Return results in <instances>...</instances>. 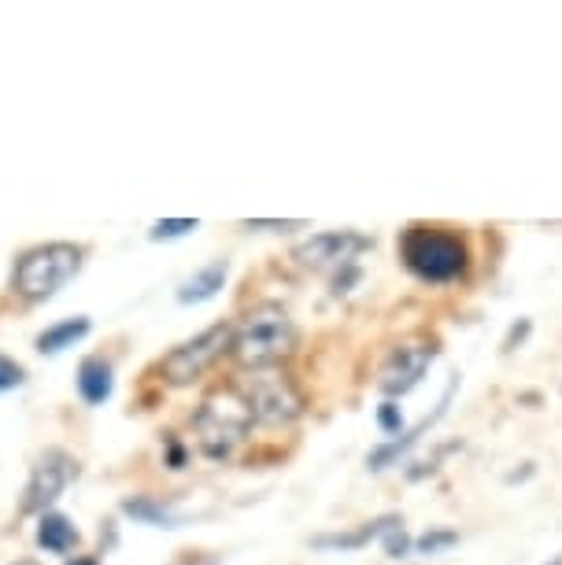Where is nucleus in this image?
I'll return each instance as SVG.
<instances>
[{
	"label": "nucleus",
	"instance_id": "obj_1",
	"mask_svg": "<svg viewBox=\"0 0 562 565\" xmlns=\"http://www.w3.org/2000/svg\"><path fill=\"white\" fill-rule=\"evenodd\" d=\"M296 348V325L285 307L278 303H259L233 325V359L245 370H274L285 355Z\"/></svg>",
	"mask_w": 562,
	"mask_h": 565
},
{
	"label": "nucleus",
	"instance_id": "obj_2",
	"mask_svg": "<svg viewBox=\"0 0 562 565\" xmlns=\"http://www.w3.org/2000/svg\"><path fill=\"white\" fill-rule=\"evenodd\" d=\"M400 259H404V266L415 277L433 281V285H444V281L463 277L466 244L459 233H448V229L411 226L400 237Z\"/></svg>",
	"mask_w": 562,
	"mask_h": 565
},
{
	"label": "nucleus",
	"instance_id": "obj_3",
	"mask_svg": "<svg viewBox=\"0 0 562 565\" xmlns=\"http://www.w3.org/2000/svg\"><path fill=\"white\" fill-rule=\"evenodd\" d=\"M196 429V444L200 451L211 458V462H222L230 458L237 447L248 440V429H252V414H248L245 399L237 396V388H226V392H215L200 403L193 418Z\"/></svg>",
	"mask_w": 562,
	"mask_h": 565
},
{
	"label": "nucleus",
	"instance_id": "obj_4",
	"mask_svg": "<svg viewBox=\"0 0 562 565\" xmlns=\"http://www.w3.org/2000/svg\"><path fill=\"white\" fill-rule=\"evenodd\" d=\"M374 241L355 233V229H330V233H315L311 241H304L296 248V263L304 270H315V274H330L333 277V292H348L359 270H355V259L363 252H370Z\"/></svg>",
	"mask_w": 562,
	"mask_h": 565
},
{
	"label": "nucleus",
	"instance_id": "obj_5",
	"mask_svg": "<svg viewBox=\"0 0 562 565\" xmlns=\"http://www.w3.org/2000/svg\"><path fill=\"white\" fill-rule=\"evenodd\" d=\"M82 270V248L74 244H41L34 252H26L15 266V289L26 300H49Z\"/></svg>",
	"mask_w": 562,
	"mask_h": 565
},
{
	"label": "nucleus",
	"instance_id": "obj_6",
	"mask_svg": "<svg viewBox=\"0 0 562 565\" xmlns=\"http://www.w3.org/2000/svg\"><path fill=\"white\" fill-rule=\"evenodd\" d=\"M237 396L245 399L248 414L259 425H289L304 414V396L293 385V377H285L281 370H252L241 381Z\"/></svg>",
	"mask_w": 562,
	"mask_h": 565
},
{
	"label": "nucleus",
	"instance_id": "obj_7",
	"mask_svg": "<svg viewBox=\"0 0 562 565\" xmlns=\"http://www.w3.org/2000/svg\"><path fill=\"white\" fill-rule=\"evenodd\" d=\"M230 344H233V325L230 322L211 325L200 337L185 340L182 348H174L167 359L159 362V373H163L171 385H189V381H196L200 373L208 370L211 362L222 359V355L230 351Z\"/></svg>",
	"mask_w": 562,
	"mask_h": 565
},
{
	"label": "nucleus",
	"instance_id": "obj_8",
	"mask_svg": "<svg viewBox=\"0 0 562 565\" xmlns=\"http://www.w3.org/2000/svg\"><path fill=\"white\" fill-rule=\"evenodd\" d=\"M433 359H437V344L433 340H407L400 348H392V355L385 359V366L378 373V388L389 399L407 396L426 377Z\"/></svg>",
	"mask_w": 562,
	"mask_h": 565
},
{
	"label": "nucleus",
	"instance_id": "obj_9",
	"mask_svg": "<svg viewBox=\"0 0 562 565\" xmlns=\"http://www.w3.org/2000/svg\"><path fill=\"white\" fill-rule=\"evenodd\" d=\"M67 481H71V458H63L60 451H49L34 466V473H30L23 510H41V506L56 503L60 492L67 488Z\"/></svg>",
	"mask_w": 562,
	"mask_h": 565
},
{
	"label": "nucleus",
	"instance_id": "obj_10",
	"mask_svg": "<svg viewBox=\"0 0 562 565\" xmlns=\"http://www.w3.org/2000/svg\"><path fill=\"white\" fill-rule=\"evenodd\" d=\"M111 392H115V373H111V362L100 359V355H89L78 366V396L86 399L89 407H100L108 403Z\"/></svg>",
	"mask_w": 562,
	"mask_h": 565
},
{
	"label": "nucleus",
	"instance_id": "obj_11",
	"mask_svg": "<svg viewBox=\"0 0 562 565\" xmlns=\"http://www.w3.org/2000/svg\"><path fill=\"white\" fill-rule=\"evenodd\" d=\"M448 396H452V392H448ZM448 396L440 399V407H437V414H433V418H426L422 425H415L411 433H400V440H389V444L374 447V451H370V458H367V466H370V469H378V473H381V469L396 466V462H400V458H404L407 451H411V447L418 444V436L426 433L429 425H433V421H437L440 414H444V407H448Z\"/></svg>",
	"mask_w": 562,
	"mask_h": 565
},
{
	"label": "nucleus",
	"instance_id": "obj_12",
	"mask_svg": "<svg viewBox=\"0 0 562 565\" xmlns=\"http://www.w3.org/2000/svg\"><path fill=\"white\" fill-rule=\"evenodd\" d=\"M400 517L389 514V517H378V521H367L363 529L355 532H333V536H315V547H322V551H359V547H367L370 540H381V532L392 529Z\"/></svg>",
	"mask_w": 562,
	"mask_h": 565
},
{
	"label": "nucleus",
	"instance_id": "obj_13",
	"mask_svg": "<svg viewBox=\"0 0 562 565\" xmlns=\"http://www.w3.org/2000/svg\"><path fill=\"white\" fill-rule=\"evenodd\" d=\"M89 329H93V325H89L86 314H78V318H63V322L49 325V329L37 337V351H41V355H60V351L74 348L82 337H89Z\"/></svg>",
	"mask_w": 562,
	"mask_h": 565
},
{
	"label": "nucleus",
	"instance_id": "obj_14",
	"mask_svg": "<svg viewBox=\"0 0 562 565\" xmlns=\"http://www.w3.org/2000/svg\"><path fill=\"white\" fill-rule=\"evenodd\" d=\"M226 274H230V266L222 263H211L204 266L200 274H193L189 281H185L182 289H178V303H208L219 296V289L226 285Z\"/></svg>",
	"mask_w": 562,
	"mask_h": 565
},
{
	"label": "nucleus",
	"instance_id": "obj_15",
	"mask_svg": "<svg viewBox=\"0 0 562 565\" xmlns=\"http://www.w3.org/2000/svg\"><path fill=\"white\" fill-rule=\"evenodd\" d=\"M37 543L49 554H67L78 543V529L63 514H41V521H37Z\"/></svg>",
	"mask_w": 562,
	"mask_h": 565
},
{
	"label": "nucleus",
	"instance_id": "obj_16",
	"mask_svg": "<svg viewBox=\"0 0 562 565\" xmlns=\"http://www.w3.org/2000/svg\"><path fill=\"white\" fill-rule=\"evenodd\" d=\"M123 510L134 521H141V525H156V529H178L182 525V517L174 514L171 506H163L159 499H152V495H134V499H126Z\"/></svg>",
	"mask_w": 562,
	"mask_h": 565
},
{
	"label": "nucleus",
	"instance_id": "obj_17",
	"mask_svg": "<svg viewBox=\"0 0 562 565\" xmlns=\"http://www.w3.org/2000/svg\"><path fill=\"white\" fill-rule=\"evenodd\" d=\"M455 543H459V532L455 529H429L415 540V551L418 554H440V551H448V547H455Z\"/></svg>",
	"mask_w": 562,
	"mask_h": 565
},
{
	"label": "nucleus",
	"instance_id": "obj_18",
	"mask_svg": "<svg viewBox=\"0 0 562 565\" xmlns=\"http://www.w3.org/2000/svg\"><path fill=\"white\" fill-rule=\"evenodd\" d=\"M200 226L196 218H163V222H156L152 226V241H174V237H185V233H193V229Z\"/></svg>",
	"mask_w": 562,
	"mask_h": 565
},
{
	"label": "nucleus",
	"instance_id": "obj_19",
	"mask_svg": "<svg viewBox=\"0 0 562 565\" xmlns=\"http://www.w3.org/2000/svg\"><path fill=\"white\" fill-rule=\"evenodd\" d=\"M381 543H385L389 558H407V551H411V536L404 532V521H396L392 529L381 532Z\"/></svg>",
	"mask_w": 562,
	"mask_h": 565
},
{
	"label": "nucleus",
	"instance_id": "obj_20",
	"mask_svg": "<svg viewBox=\"0 0 562 565\" xmlns=\"http://www.w3.org/2000/svg\"><path fill=\"white\" fill-rule=\"evenodd\" d=\"M378 425H381V433L400 436V433H404V410L396 407L392 399H385V403L378 407Z\"/></svg>",
	"mask_w": 562,
	"mask_h": 565
},
{
	"label": "nucleus",
	"instance_id": "obj_21",
	"mask_svg": "<svg viewBox=\"0 0 562 565\" xmlns=\"http://www.w3.org/2000/svg\"><path fill=\"white\" fill-rule=\"evenodd\" d=\"M23 381H26L23 366L15 359H8V355H0V392H12V388H19Z\"/></svg>",
	"mask_w": 562,
	"mask_h": 565
},
{
	"label": "nucleus",
	"instance_id": "obj_22",
	"mask_svg": "<svg viewBox=\"0 0 562 565\" xmlns=\"http://www.w3.org/2000/svg\"><path fill=\"white\" fill-rule=\"evenodd\" d=\"M529 333H533V322H529V318H518V322L507 329V337H503L500 351H503V355H511L514 348H522V344H526Z\"/></svg>",
	"mask_w": 562,
	"mask_h": 565
},
{
	"label": "nucleus",
	"instance_id": "obj_23",
	"mask_svg": "<svg viewBox=\"0 0 562 565\" xmlns=\"http://www.w3.org/2000/svg\"><path fill=\"white\" fill-rule=\"evenodd\" d=\"M245 226L248 229H296V226H304V222H263V218H252Z\"/></svg>",
	"mask_w": 562,
	"mask_h": 565
},
{
	"label": "nucleus",
	"instance_id": "obj_24",
	"mask_svg": "<svg viewBox=\"0 0 562 565\" xmlns=\"http://www.w3.org/2000/svg\"><path fill=\"white\" fill-rule=\"evenodd\" d=\"M167 458H171V469H182L185 466V451L174 440H167Z\"/></svg>",
	"mask_w": 562,
	"mask_h": 565
},
{
	"label": "nucleus",
	"instance_id": "obj_25",
	"mask_svg": "<svg viewBox=\"0 0 562 565\" xmlns=\"http://www.w3.org/2000/svg\"><path fill=\"white\" fill-rule=\"evenodd\" d=\"M67 565H100L97 558H74V562H67Z\"/></svg>",
	"mask_w": 562,
	"mask_h": 565
},
{
	"label": "nucleus",
	"instance_id": "obj_26",
	"mask_svg": "<svg viewBox=\"0 0 562 565\" xmlns=\"http://www.w3.org/2000/svg\"><path fill=\"white\" fill-rule=\"evenodd\" d=\"M548 565H562V554H559V558H551V562Z\"/></svg>",
	"mask_w": 562,
	"mask_h": 565
},
{
	"label": "nucleus",
	"instance_id": "obj_27",
	"mask_svg": "<svg viewBox=\"0 0 562 565\" xmlns=\"http://www.w3.org/2000/svg\"><path fill=\"white\" fill-rule=\"evenodd\" d=\"M15 565H37V562H15Z\"/></svg>",
	"mask_w": 562,
	"mask_h": 565
}]
</instances>
